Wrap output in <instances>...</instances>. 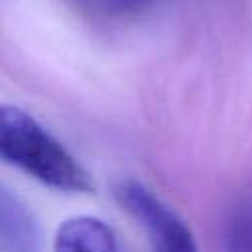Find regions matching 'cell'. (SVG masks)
<instances>
[{
	"mask_svg": "<svg viewBox=\"0 0 252 252\" xmlns=\"http://www.w3.org/2000/svg\"><path fill=\"white\" fill-rule=\"evenodd\" d=\"M0 161L61 193H93L91 173L32 114L0 104Z\"/></svg>",
	"mask_w": 252,
	"mask_h": 252,
	"instance_id": "obj_1",
	"label": "cell"
},
{
	"mask_svg": "<svg viewBox=\"0 0 252 252\" xmlns=\"http://www.w3.org/2000/svg\"><path fill=\"white\" fill-rule=\"evenodd\" d=\"M114 197L144 228L152 252H199L195 236L183 219L144 183L120 179L114 185Z\"/></svg>",
	"mask_w": 252,
	"mask_h": 252,
	"instance_id": "obj_2",
	"label": "cell"
},
{
	"mask_svg": "<svg viewBox=\"0 0 252 252\" xmlns=\"http://www.w3.org/2000/svg\"><path fill=\"white\" fill-rule=\"evenodd\" d=\"M53 252H122V248L114 230L102 219L79 215L59 224Z\"/></svg>",
	"mask_w": 252,
	"mask_h": 252,
	"instance_id": "obj_3",
	"label": "cell"
},
{
	"mask_svg": "<svg viewBox=\"0 0 252 252\" xmlns=\"http://www.w3.org/2000/svg\"><path fill=\"white\" fill-rule=\"evenodd\" d=\"M0 240L10 252H37L35 222L4 185H0Z\"/></svg>",
	"mask_w": 252,
	"mask_h": 252,
	"instance_id": "obj_4",
	"label": "cell"
},
{
	"mask_svg": "<svg viewBox=\"0 0 252 252\" xmlns=\"http://www.w3.org/2000/svg\"><path fill=\"white\" fill-rule=\"evenodd\" d=\"M220 252H252V193L240 197L224 215Z\"/></svg>",
	"mask_w": 252,
	"mask_h": 252,
	"instance_id": "obj_5",
	"label": "cell"
},
{
	"mask_svg": "<svg viewBox=\"0 0 252 252\" xmlns=\"http://www.w3.org/2000/svg\"><path fill=\"white\" fill-rule=\"evenodd\" d=\"M83 10L106 18V20H122L148 10L156 0H77Z\"/></svg>",
	"mask_w": 252,
	"mask_h": 252,
	"instance_id": "obj_6",
	"label": "cell"
}]
</instances>
